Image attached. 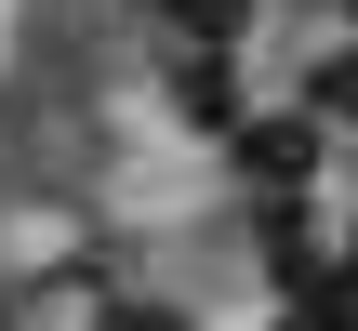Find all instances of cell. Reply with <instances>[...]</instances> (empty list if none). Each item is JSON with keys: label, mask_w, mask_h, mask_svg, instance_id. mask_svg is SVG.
<instances>
[{"label": "cell", "mask_w": 358, "mask_h": 331, "mask_svg": "<svg viewBox=\"0 0 358 331\" xmlns=\"http://www.w3.org/2000/svg\"><path fill=\"white\" fill-rule=\"evenodd\" d=\"M306 159H319L306 119H252V133H239V172H266V186H306Z\"/></svg>", "instance_id": "obj_1"}, {"label": "cell", "mask_w": 358, "mask_h": 331, "mask_svg": "<svg viewBox=\"0 0 358 331\" xmlns=\"http://www.w3.org/2000/svg\"><path fill=\"white\" fill-rule=\"evenodd\" d=\"M93 331H199V318H186V305H146V292H133V305H106Z\"/></svg>", "instance_id": "obj_2"}]
</instances>
